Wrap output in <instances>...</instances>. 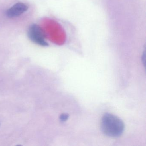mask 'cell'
<instances>
[{
    "instance_id": "1",
    "label": "cell",
    "mask_w": 146,
    "mask_h": 146,
    "mask_svg": "<svg viewBox=\"0 0 146 146\" xmlns=\"http://www.w3.org/2000/svg\"><path fill=\"white\" fill-rule=\"evenodd\" d=\"M101 129L104 135L112 137L120 136L124 131L123 121L119 118L110 113H106L101 121Z\"/></svg>"
},
{
    "instance_id": "2",
    "label": "cell",
    "mask_w": 146,
    "mask_h": 146,
    "mask_svg": "<svg viewBox=\"0 0 146 146\" xmlns=\"http://www.w3.org/2000/svg\"><path fill=\"white\" fill-rule=\"evenodd\" d=\"M28 36L33 42L43 46H48L45 40L44 31L39 25L33 24L31 25L28 31Z\"/></svg>"
},
{
    "instance_id": "3",
    "label": "cell",
    "mask_w": 146,
    "mask_h": 146,
    "mask_svg": "<svg viewBox=\"0 0 146 146\" xmlns=\"http://www.w3.org/2000/svg\"><path fill=\"white\" fill-rule=\"evenodd\" d=\"M28 6L23 3H18L7 10L6 15L9 18L16 17L20 16L28 10Z\"/></svg>"
},
{
    "instance_id": "4",
    "label": "cell",
    "mask_w": 146,
    "mask_h": 146,
    "mask_svg": "<svg viewBox=\"0 0 146 146\" xmlns=\"http://www.w3.org/2000/svg\"><path fill=\"white\" fill-rule=\"evenodd\" d=\"M69 117V114L67 113H63L60 117V119L62 122H65L68 119Z\"/></svg>"
}]
</instances>
